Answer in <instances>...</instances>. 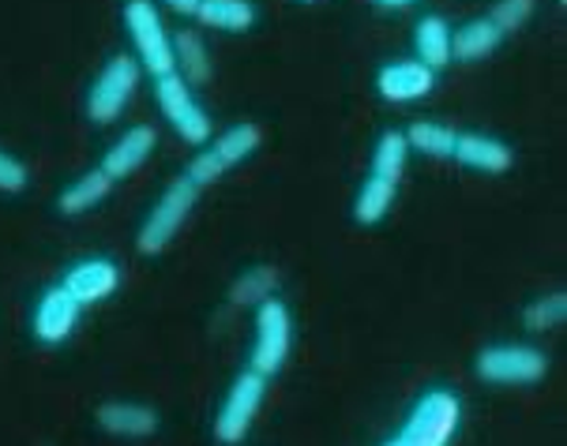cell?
<instances>
[{
    "label": "cell",
    "instance_id": "6",
    "mask_svg": "<svg viewBox=\"0 0 567 446\" xmlns=\"http://www.w3.org/2000/svg\"><path fill=\"white\" fill-rule=\"evenodd\" d=\"M290 349H293V315L286 308V300H264L256 308V342L252 353H248V367L259 372L264 380H271L286 367L290 361Z\"/></svg>",
    "mask_w": 567,
    "mask_h": 446
},
{
    "label": "cell",
    "instance_id": "26",
    "mask_svg": "<svg viewBox=\"0 0 567 446\" xmlns=\"http://www.w3.org/2000/svg\"><path fill=\"white\" fill-rule=\"evenodd\" d=\"M534 8H537V0H496L493 8H488V19L507 34H515V31H523L526 23L534 19Z\"/></svg>",
    "mask_w": 567,
    "mask_h": 446
},
{
    "label": "cell",
    "instance_id": "18",
    "mask_svg": "<svg viewBox=\"0 0 567 446\" xmlns=\"http://www.w3.org/2000/svg\"><path fill=\"white\" fill-rule=\"evenodd\" d=\"M113 184H117V180H113L102 166L91 169V173H83L80 180H72L69 188H64L61 196H56V210H61L64 218L91 215V210L99 207V203L113 191Z\"/></svg>",
    "mask_w": 567,
    "mask_h": 446
},
{
    "label": "cell",
    "instance_id": "17",
    "mask_svg": "<svg viewBox=\"0 0 567 446\" xmlns=\"http://www.w3.org/2000/svg\"><path fill=\"white\" fill-rule=\"evenodd\" d=\"M173 72H177L188 86H204V83H210V75H215L210 50L196 31L173 34Z\"/></svg>",
    "mask_w": 567,
    "mask_h": 446
},
{
    "label": "cell",
    "instance_id": "2",
    "mask_svg": "<svg viewBox=\"0 0 567 446\" xmlns=\"http://www.w3.org/2000/svg\"><path fill=\"white\" fill-rule=\"evenodd\" d=\"M199 203V188L192 184L188 177H177L169 184L166 191L158 196V203L151 207V215L143 218L140 226V237H136V248L143 256H162L173 240H177V232L185 229L188 215L196 210Z\"/></svg>",
    "mask_w": 567,
    "mask_h": 446
},
{
    "label": "cell",
    "instance_id": "28",
    "mask_svg": "<svg viewBox=\"0 0 567 446\" xmlns=\"http://www.w3.org/2000/svg\"><path fill=\"white\" fill-rule=\"evenodd\" d=\"M162 4H166L169 12L185 15V19H196V8H199V0H162Z\"/></svg>",
    "mask_w": 567,
    "mask_h": 446
},
{
    "label": "cell",
    "instance_id": "23",
    "mask_svg": "<svg viewBox=\"0 0 567 446\" xmlns=\"http://www.w3.org/2000/svg\"><path fill=\"white\" fill-rule=\"evenodd\" d=\"M410 143H406V132L399 128H388L377 139V147H372V177L380 180H391L399 184L402 173H406V162H410Z\"/></svg>",
    "mask_w": 567,
    "mask_h": 446
},
{
    "label": "cell",
    "instance_id": "29",
    "mask_svg": "<svg viewBox=\"0 0 567 446\" xmlns=\"http://www.w3.org/2000/svg\"><path fill=\"white\" fill-rule=\"evenodd\" d=\"M377 4H380V8H410L413 0H377Z\"/></svg>",
    "mask_w": 567,
    "mask_h": 446
},
{
    "label": "cell",
    "instance_id": "21",
    "mask_svg": "<svg viewBox=\"0 0 567 446\" xmlns=\"http://www.w3.org/2000/svg\"><path fill=\"white\" fill-rule=\"evenodd\" d=\"M278 286H282V270L275 263H256V267H248L245 274H237V281L229 286V304L259 308L264 300L278 297Z\"/></svg>",
    "mask_w": 567,
    "mask_h": 446
},
{
    "label": "cell",
    "instance_id": "1",
    "mask_svg": "<svg viewBox=\"0 0 567 446\" xmlns=\"http://www.w3.org/2000/svg\"><path fill=\"white\" fill-rule=\"evenodd\" d=\"M259 143H264L259 124H252V121L234 124V128H226L223 135H215V139H207L204 147H199L196 158L188 162L185 177L204 191V188H210V184L223 180L229 169H237L241 162L252 158V154L259 151Z\"/></svg>",
    "mask_w": 567,
    "mask_h": 446
},
{
    "label": "cell",
    "instance_id": "9",
    "mask_svg": "<svg viewBox=\"0 0 567 446\" xmlns=\"http://www.w3.org/2000/svg\"><path fill=\"white\" fill-rule=\"evenodd\" d=\"M264 397H267V380L259 372H252V367H245V372L229 383L223 405H218V413H215V439L226 446L245 443V435L252 432V424H256V413H259V405H264Z\"/></svg>",
    "mask_w": 567,
    "mask_h": 446
},
{
    "label": "cell",
    "instance_id": "14",
    "mask_svg": "<svg viewBox=\"0 0 567 446\" xmlns=\"http://www.w3.org/2000/svg\"><path fill=\"white\" fill-rule=\"evenodd\" d=\"M451 158L458 162V166L474 169V173H488V177H496V173H507L515 162L512 147H507L504 139H496V135H482V132H458L455 135V151H451Z\"/></svg>",
    "mask_w": 567,
    "mask_h": 446
},
{
    "label": "cell",
    "instance_id": "12",
    "mask_svg": "<svg viewBox=\"0 0 567 446\" xmlns=\"http://www.w3.org/2000/svg\"><path fill=\"white\" fill-rule=\"evenodd\" d=\"M61 286L80 300V308L102 304V300H110L121 289V267L113 263V259H102V256L80 259L75 267L64 270Z\"/></svg>",
    "mask_w": 567,
    "mask_h": 446
},
{
    "label": "cell",
    "instance_id": "25",
    "mask_svg": "<svg viewBox=\"0 0 567 446\" xmlns=\"http://www.w3.org/2000/svg\"><path fill=\"white\" fill-rule=\"evenodd\" d=\"M564 319H567V293H564V289L530 300V304H526V312H523L526 331H534V334L556 331V326H564Z\"/></svg>",
    "mask_w": 567,
    "mask_h": 446
},
{
    "label": "cell",
    "instance_id": "20",
    "mask_svg": "<svg viewBox=\"0 0 567 446\" xmlns=\"http://www.w3.org/2000/svg\"><path fill=\"white\" fill-rule=\"evenodd\" d=\"M413 53H417L421 64H429L432 72L451 64V23L444 15H421L417 27H413Z\"/></svg>",
    "mask_w": 567,
    "mask_h": 446
},
{
    "label": "cell",
    "instance_id": "11",
    "mask_svg": "<svg viewBox=\"0 0 567 446\" xmlns=\"http://www.w3.org/2000/svg\"><path fill=\"white\" fill-rule=\"evenodd\" d=\"M377 91L383 102H395V105L421 102L436 91V72H432L429 64H421L417 56H413V61H391L380 68Z\"/></svg>",
    "mask_w": 567,
    "mask_h": 446
},
{
    "label": "cell",
    "instance_id": "4",
    "mask_svg": "<svg viewBox=\"0 0 567 446\" xmlns=\"http://www.w3.org/2000/svg\"><path fill=\"white\" fill-rule=\"evenodd\" d=\"M143 68L136 56L117 53L102 64V72L94 75L91 91H86V121L91 124H113L117 116L128 110V102L140 91Z\"/></svg>",
    "mask_w": 567,
    "mask_h": 446
},
{
    "label": "cell",
    "instance_id": "30",
    "mask_svg": "<svg viewBox=\"0 0 567 446\" xmlns=\"http://www.w3.org/2000/svg\"><path fill=\"white\" fill-rule=\"evenodd\" d=\"M383 446H410V443H406V439H399V435H395V439H388Z\"/></svg>",
    "mask_w": 567,
    "mask_h": 446
},
{
    "label": "cell",
    "instance_id": "5",
    "mask_svg": "<svg viewBox=\"0 0 567 446\" xmlns=\"http://www.w3.org/2000/svg\"><path fill=\"white\" fill-rule=\"evenodd\" d=\"M458 424H463V402L436 386L413 402L399 428V439H406L410 446H447L458 435Z\"/></svg>",
    "mask_w": 567,
    "mask_h": 446
},
{
    "label": "cell",
    "instance_id": "31",
    "mask_svg": "<svg viewBox=\"0 0 567 446\" xmlns=\"http://www.w3.org/2000/svg\"><path fill=\"white\" fill-rule=\"evenodd\" d=\"M297 4H320V0H297Z\"/></svg>",
    "mask_w": 567,
    "mask_h": 446
},
{
    "label": "cell",
    "instance_id": "8",
    "mask_svg": "<svg viewBox=\"0 0 567 446\" xmlns=\"http://www.w3.org/2000/svg\"><path fill=\"white\" fill-rule=\"evenodd\" d=\"M155 98H158V110L162 116L169 121V128L188 143V147H204V143L215 135V121L210 113L199 105L196 91L181 80L177 72L169 75H158L155 80Z\"/></svg>",
    "mask_w": 567,
    "mask_h": 446
},
{
    "label": "cell",
    "instance_id": "3",
    "mask_svg": "<svg viewBox=\"0 0 567 446\" xmlns=\"http://www.w3.org/2000/svg\"><path fill=\"white\" fill-rule=\"evenodd\" d=\"M124 31L132 38L140 68L151 80L173 72V34L162 23L155 0H124Z\"/></svg>",
    "mask_w": 567,
    "mask_h": 446
},
{
    "label": "cell",
    "instance_id": "7",
    "mask_svg": "<svg viewBox=\"0 0 567 446\" xmlns=\"http://www.w3.org/2000/svg\"><path fill=\"white\" fill-rule=\"evenodd\" d=\"M474 375L493 386H534L549 375V356L534 345H488L477 353Z\"/></svg>",
    "mask_w": 567,
    "mask_h": 446
},
{
    "label": "cell",
    "instance_id": "16",
    "mask_svg": "<svg viewBox=\"0 0 567 446\" xmlns=\"http://www.w3.org/2000/svg\"><path fill=\"white\" fill-rule=\"evenodd\" d=\"M499 42H504V31L488 15H477L463 27H451V61H485L488 53L499 50Z\"/></svg>",
    "mask_w": 567,
    "mask_h": 446
},
{
    "label": "cell",
    "instance_id": "13",
    "mask_svg": "<svg viewBox=\"0 0 567 446\" xmlns=\"http://www.w3.org/2000/svg\"><path fill=\"white\" fill-rule=\"evenodd\" d=\"M155 147H158L155 128H151V124H132V128H124V135H117L113 147L105 151L102 169L110 173L113 180H124L136 169L147 166V158L155 154Z\"/></svg>",
    "mask_w": 567,
    "mask_h": 446
},
{
    "label": "cell",
    "instance_id": "10",
    "mask_svg": "<svg viewBox=\"0 0 567 446\" xmlns=\"http://www.w3.org/2000/svg\"><path fill=\"white\" fill-rule=\"evenodd\" d=\"M80 315H83L80 300H75L64 286H50L34 304L31 334L42 345H64L75 334V326H80Z\"/></svg>",
    "mask_w": 567,
    "mask_h": 446
},
{
    "label": "cell",
    "instance_id": "27",
    "mask_svg": "<svg viewBox=\"0 0 567 446\" xmlns=\"http://www.w3.org/2000/svg\"><path fill=\"white\" fill-rule=\"evenodd\" d=\"M27 184H31V169H27L16 154L0 151V191H4V196H19Z\"/></svg>",
    "mask_w": 567,
    "mask_h": 446
},
{
    "label": "cell",
    "instance_id": "24",
    "mask_svg": "<svg viewBox=\"0 0 567 446\" xmlns=\"http://www.w3.org/2000/svg\"><path fill=\"white\" fill-rule=\"evenodd\" d=\"M455 128L451 124H440V121H413L406 128V143L410 151L425 154V158H451L455 151Z\"/></svg>",
    "mask_w": 567,
    "mask_h": 446
},
{
    "label": "cell",
    "instance_id": "15",
    "mask_svg": "<svg viewBox=\"0 0 567 446\" xmlns=\"http://www.w3.org/2000/svg\"><path fill=\"white\" fill-rule=\"evenodd\" d=\"M94 424L117 439H151L158 432V413L140 402H102L94 409Z\"/></svg>",
    "mask_w": 567,
    "mask_h": 446
},
{
    "label": "cell",
    "instance_id": "22",
    "mask_svg": "<svg viewBox=\"0 0 567 446\" xmlns=\"http://www.w3.org/2000/svg\"><path fill=\"white\" fill-rule=\"evenodd\" d=\"M395 191H399V184L380 180L369 173V180H364L358 188V196H353V221H358V226H380V221L388 218V210L395 207Z\"/></svg>",
    "mask_w": 567,
    "mask_h": 446
},
{
    "label": "cell",
    "instance_id": "19",
    "mask_svg": "<svg viewBox=\"0 0 567 446\" xmlns=\"http://www.w3.org/2000/svg\"><path fill=\"white\" fill-rule=\"evenodd\" d=\"M196 19L207 31H226V34H245L256 27V4L252 0H199Z\"/></svg>",
    "mask_w": 567,
    "mask_h": 446
}]
</instances>
